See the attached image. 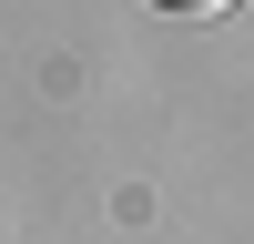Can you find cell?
I'll return each instance as SVG.
<instances>
[{
    "instance_id": "obj_1",
    "label": "cell",
    "mask_w": 254,
    "mask_h": 244,
    "mask_svg": "<svg viewBox=\"0 0 254 244\" xmlns=\"http://www.w3.org/2000/svg\"><path fill=\"white\" fill-rule=\"evenodd\" d=\"M153 10H173V20H214V10H234V0H153Z\"/></svg>"
}]
</instances>
